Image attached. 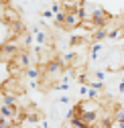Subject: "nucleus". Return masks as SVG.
<instances>
[{
  "label": "nucleus",
  "instance_id": "nucleus-1",
  "mask_svg": "<svg viewBox=\"0 0 124 128\" xmlns=\"http://www.w3.org/2000/svg\"><path fill=\"white\" fill-rule=\"evenodd\" d=\"M0 94L2 96H12V98H20V96H24V86H22L20 79L8 77L4 84H0Z\"/></svg>",
  "mask_w": 124,
  "mask_h": 128
},
{
  "label": "nucleus",
  "instance_id": "nucleus-2",
  "mask_svg": "<svg viewBox=\"0 0 124 128\" xmlns=\"http://www.w3.org/2000/svg\"><path fill=\"white\" fill-rule=\"evenodd\" d=\"M63 69H65V67L61 65V61H59V59H53L49 65L43 69V77L47 79V82H51V88H53L57 79H59V77H63Z\"/></svg>",
  "mask_w": 124,
  "mask_h": 128
},
{
  "label": "nucleus",
  "instance_id": "nucleus-3",
  "mask_svg": "<svg viewBox=\"0 0 124 128\" xmlns=\"http://www.w3.org/2000/svg\"><path fill=\"white\" fill-rule=\"evenodd\" d=\"M90 20L94 22L96 26H108V22L112 20V14L108 12L106 8H102V6L96 4V8L90 12Z\"/></svg>",
  "mask_w": 124,
  "mask_h": 128
},
{
  "label": "nucleus",
  "instance_id": "nucleus-4",
  "mask_svg": "<svg viewBox=\"0 0 124 128\" xmlns=\"http://www.w3.org/2000/svg\"><path fill=\"white\" fill-rule=\"evenodd\" d=\"M10 63H12V65H14V67H16V69L24 75V73H26V69L30 67V55H28V51H18V53H16V57H14Z\"/></svg>",
  "mask_w": 124,
  "mask_h": 128
},
{
  "label": "nucleus",
  "instance_id": "nucleus-5",
  "mask_svg": "<svg viewBox=\"0 0 124 128\" xmlns=\"http://www.w3.org/2000/svg\"><path fill=\"white\" fill-rule=\"evenodd\" d=\"M108 33H110V28H108V26H98L94 30V41L100 43L102 39H108Z\"/></svg>",
  "mask_w": 124,
  "mask_h": 128
},
{
  "label": "nucleus",
  "instance_id": "nucleus-6",
  "mask_svg": "<svg viewBox=\"0 0 124 128\" xmlns=\"http://www.w3.org/2000/svg\"><path fill=\"white\" fill-rule=\"evenodd\" d=\"M102 49H104V47H102L100 43H94V45H92V61L98 59V55L102 53Z\"/></svg>",
  "mask_w": 124,
  "mask_h": 128
},
{
  "label": "nucleus",
  "instance_id": "nucleus-7",
  "mask_svg": "<svg viewBox=\"0 0 124 128\" xmlns=\"http://www.w3.org/2000/svg\"><path fill=\"white\" fill-rule=\"evenodd\" d=\"M35 41H37V47H41L45 41H47V35H45L43 30H37V33H35Z\"/></svg>",
  "mask_w": 124,
  "mask_h": 128
},
{
  "label": "nucleus",
  "instance_id": "nucleus-8",
  "mask_svg": "<svg viewBox=\"0 0 124 128\" xmlns=\"http://www.w3.org/2000/svg\"><path fill=\"white\" fill-rule=\"evenodd\" d=\"M122 35H124V28H116V30H110V33H108V39L114 41V39H120Z\"/></svg>",
  "mask_w": 124,
  "mask_h": 128
},
{
  "label": "nucleus",
  "instance_id": "nucleus-9",
  "mask_svg": "<svg viewBox=\"0 0 124 128\" xmlns=\"http://www.w3.org/2000/svg\"><path fill=\"white\" fill-rule=\"evenodd\" d=\"M90 84V90H96V92H102L104 90V84L102 82H88Z\"/></svg>",
  "mask_w": 124,
  "mask_h": 128
},
{
  "label": "nucleus",
  "instance_id": "nucleus-10",
  "mask_svg": "<svg viewBox=\"0 0 124 128\" xmlns=\"http://www.w3.org/2000/svg\"><path fill=\"white\" fill-rule=\"evenodd\" d=\"M26 75L35 79V77H39V69H37V67H28V69H26Z\"/></svg>",
  "mask_w": 124,
  "mask_h": 128
},
{
  "label": "nucleus",
  "instance_id": "nucleus-11",
  "mask_svg": "<svg viewBox=\"0 0 124 128\" xmlns=\"http://www.w3.org/2000/svg\"><path fill=\"white\" fill-rule=\"evenodd\" d=\"M41 14H43V18H51V20H53V18H55V14H53V12H51V8H47V10H43V12H41Z\"/></svg>",
  "mask_w": 124,
  "mask_h": 128
},
{
  "label": "nucleus",
  "instance_id": "nucleus-12",
  "mask_svg": "<svg viewBox=\"0 0 124 128\" xmlns=\"http://www.w3.org/2000/svg\"><path fill=\"white\" fill-rule=\"evenodd\" d=\"M8 126H10V120H4L0 116V128H8Z\"/></svg>",
  "mask_w": 124,
  "mask_h": 128
},
{
  "label": "nucleus",
  "instance_id": "nucleus-13",
  "mask_svg": "<svg viewBox=\"0 0 124 128\" xmlns=\"http://www.w3.org/2000/svg\"><path fill=\"white\" fill-rule=\"evenodd\" d=\"M106 77V71H96V82H102Z\"/></svg>",
  "mask_w": 124,
  "mask_h": 128
},
{
  "label": "nucleus",
  "instance_id": "nucleus-14",
  "mask_svg": "<svg viewBox=\"0 0 124 128\" xmlns=\"http://www.w3.org/2000/svg\"><path fill=\"white\" fill-rule=\"evenodd\" d=\"M59 104H69V96H61V98H59Z\"/></svg>",
  "mask_w": 124,
  "mask_h": 128
},
{
  "label": "nucleus",
  "instance_id": "nucleus-15",
  "mask_svg": "<svg viewBox=\"0 0 124 128\" xmlns=\"http://www.w3.org/2000/svg\"><path fill=\"white\" fill-rule=\"evenodd\" d=\"M88 92H90V90H88L86 86H82V88H80V94H82V96H88Z\"/></svg>",
  "mask_w": 124,
  "mask_h": 128
},
{
  "label": "nucleus",
  "instance_id": "nucleus-16",
  "mask_svg": "<svg viewBox=\"0 0 124 128\" xmlns=\"http://www.w3.org/2000/svg\"><path fill=\"white\" fill-rule=\"evenodd\" d=\"M116 124V128H124V120H120V122H114Z\"/></svg>",
  "mask_w": 124,
  "mask_h": 128
},
{
  "label": "nucleus",
  "instance_id": "nucleus-17",
  "mask_svg": "<svg viewBox=\"0 0 124 128\" xmlns=\"http://www.w3.org/2000/svg\"><path fill=\"white\" fill-rule=\"evenodd\" d=\"M118 92H120V94H124V84H120V86H118Z\"/></svg>",
  "mask_w": 124,
  "mask_h": 128
},
{
  "label": "nucleus",
  "instance_id": "nucleus-18",
  "mask_svg": "<svg viewBox=\"0 0 124 128\" xmlns=\"http://www.w3.org/2000/svg\"><path fill=\"white\" fill-rule=\"evenodd\" d=\"M122 84H124V75H122Z\"/></svg>",
  "mask_w": 124,
  "mask_h": 128
}]
</instances>
